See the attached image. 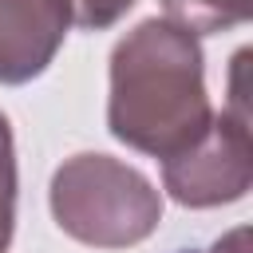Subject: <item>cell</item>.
<instances>
[{
	"mask_svg": "<svg viewBox=\"0 0 253 253\" xmlns=\"http://www.w3.org/2000/svg\"><path fill=\"white\" fill-rule=\"evenodd\" d=\"M253 186V150L245 111H221L174 158L162 162V190L186 210L241 202Z\"/></svg>",
	"mask_w": 253,
	"mask_h": 253,
	"instance_id": "cell-3",
	"label": "cell"
},
{
	"mask_svg": "<svg viewBox=\"0 0 253 253\" xmlns=\"http://www.w3.org/2000/svg\"><path fill=\"white\" fill-rule=\"evenodd\" d=\"M210 119L213 107L198 36L166 16H150L115 43L107 126L119 142L166 162L186 150Z\"/></svg>",
	"mask_w": 253,
	"mask_h": 253,
	"instance_id": "cell-1",
	"label": "cell"
},
{
	"mask_svg": "<svg viewBox=\"0 0 253 253\" xmlns=\"http://www.w3.org/2000/svg\"><path fill=\"white\" fill-rule=\"evenodd\" d=\"M67 28V0H0V83L20 87L43 75Z\"/></svg>",
	"mask_w": 253,
	"mask_h": 253,
	"instance_id": "cell-4",
	"label": "cell"
},
{
	"mask_svg": "<svg viewBox=\"0 0 253 253\" xmlns=\"http://www.w3.org/2000/svg\"><path fill=\"white\" fill-rule=\"evenodd\" d=\"M16 229V146H12V126L0 115V253H8Z\"/></svg>",
	"mask_w": 253,
	"mask_h": 253,
	"instance_id": "cell-6",
	"label": "cell"
},
{
	"mask_svg": "<svg viewBox=\"0 0 253 253\" xmlns=\"http://www.w3.org/2000/svg\"><path fill=\"white\" fill-rule=\"evenodd\" d=\"M162 8H166V20H174L190 36H213V32L241 28L253 12L249 0H162Z\"/></svg>",
	"mask_w": 253,
	"mask_h": 253,
	"instance_id": "cell-5",
	"label": "cell"
},
{
	"mask_svg": "<svg viewBox=\"0 0 253 253\" xmlns=\"http://www.w3.org/2000/svg\"><path fill=\"white\" fill-rule=\"evenodd\" d=\"M210 253H249V229L241 225V229L225 233L221 241H213V245H210Z\"/></svg>",
	"mask_w": 253,
	"mask_h": 253,
	"instance_id": "cell-8",
	"label": "cell"
},
{
	"mask_svg": "<svg viewBox=\"0 0 253 253\" xmlns=\"http://www.w3.org/2000/svg\"><path fill=\"white\" fill-rule=\"evenodd\" d=\"M47 202L55 225L95 249H130L162 221V194L154 182L99 150L67 158L51 174Z\"/></svg>",
	"mask_w": 253,
	"mask_h": 253,
	"instance_id": "cell-2",
	"label": "cell"
},
{
	"mask_svg": "<svg viewBox=\"0 0 253 253\" xmlns=\"http://www.w3.org/2000/svg\"><path fill=\"white\" fill-rule=\"evenodd\" d=\"M67 8H71V24H79L83 32H103L119 24L134 8V0H67Z\"/></svg>",
	"mask_w": 253,
	"mask_h": 253,
	"instance_id": "cell-7",
	"label": "cell"
}]
</instances>
